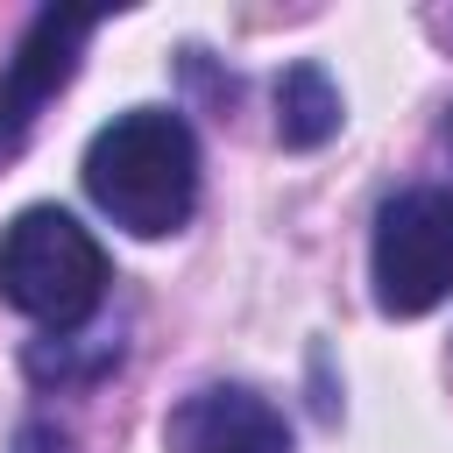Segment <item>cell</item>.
Masks as SVG:
<instances>
[{"mask_svg":"<svg viewBox=\"0 0 453 453\" xmlns=\"http://www.w3.org/2000/svg\"><path fill=\"white\" fill-rule=\"evenodd\" d=\"M85 198L134 241H163L198 205V134L170 106H127L85 142Z\"/></svg>","mask_w":453,"mask_h":453,"instance_id":"cell-1","label":"cell"},{"mask_svg":"<svg viewBox=\"0 0 453 453\" xmlns=\"http://www.w3.org/2000/svg\"><path fill=\"white\" fill-rule=\"evenodd\" d=\"M0 297L50 333H78L106 297V248L64 205H28L0 226Z\"/></svg>","mask_w":453,"mask_h":453,"instance_id":"cell-2","label":"cell"},{"mask_svg":"<svg viewBox=\"0 0 453 453\" xmlns=\"http://www.w3.org/2000/svg\"><path fill=\"white\" fill-rule=\"evenodd\" d=\"M368 276L375 304L389 319H425L432 304L453 297V191L446 184H411L382 198L375 241H368Z\"/></svg>","mask_w":453,"mask_h":453,"instance_id":"cell-3","label":"cell"},{"mask_svg":"<svg viewBox=\"0 0 453 453\" xmlns=\"http://www.w3.org/2000/svg\"><path fill=\"white\" fill-rule=\"evenodd\" d=\"M92 28H99L92 14H57V7H42V14L28 21L21 50H14L7 71H0V156H14V149L28 142V127L42 120V106L71 85Z\"/></svg>","mask_w":453,"mask_h":453,"instance_id":"cell-4","label":"cell"},{"mask_svg":"<svg viewBox=\"0 0 453 453\" xmlns=\"http://www.w3.org/2000/svg\"><path fill=\"white\" fill-rule=\"evenodd\" d=\"M163 446L170 453H290V425L269 396L241 382H205L170 411Z\"/></svg>","mask_w":453,"mask_h":453,"instance_id":"cell-5","label":"cell"},{"mask_svg":"<svg viewBox=\"0 0 453 453\" xmlns=\"http://www.w3.org/2000/svg\"><path fill=\"white\" fill-rule=\"evenodd\" d=\"M347 106H340V85L326 78V64L297 57L283 78H276V142L283 149H326L340 134Z\"/></svg>","mask_w":453,"mask_h":453,"instance_id":"cell-6","label":"cell"},{"mask_svg":"<svg viewBox=\"0 0 453 453\" xmlns=\"http://www.w3.org/2000/svg\"><path fill=\"white\" fill-rule=\"evenodd\" d=\"M64 446H71V439H64L57 425H42V418L21 425V439H14V453H64Z\"/></svg>","mask_w":453,"mask_h":453,"instance_id":"cell-7","label":"cell"},{"mask_svg":"<svg viewBox=\"0 0 453 453\" xmlns=\"http://www.w3.org/2000/svg\"><path fill=\"white\" fill-rule=\"evenodd\" d=\"M446 134H453V120H446Z\"/></svg>","mask_w":453,"mask_h":453,"instance_id":"cell-8","label":"cell"}]
</instances>
